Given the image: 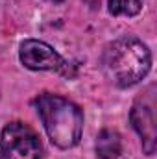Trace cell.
Segmentation results:
<instances>
[{"label":"cell","instance_id":"5b68a950","mask_svg":"<svg viewBox=\"0 0 157 159\" xmlns=\"http://www.w3.org/2000/svg\"><path fill=\"white\" fill-rule=\"evenodd\" d=\"M131 124L135 131L142 139V148L148 156L155 152V143H157V131H155V104L154 100L148 98H139L129 113Z\"/></svg>","mask_w":157,"mask_h":159},{"label":"cell","instance_id":"3957f363","mask_svg":"<svg viewBox=\"0 0 157 159\" xmlns=\"http://www.w3.org/2000/svg\"><path fill=\"white\" fill-rule=\"evenodd\" d=\"M4 159H44V150L35 131L24 122H11L0 137Z\"/></svg>","mask_w":157,"mask_h":159},{"label":"cell","instance_id":"52a82bcc","mask_svg":"<svg viewBox=\"0 0 157 159\" xmlns=\"http://www.w3.org/2000/svg\"><path fill=\"white\" fill-rule=\"evenodd\" d=\"M142 4L144 0H109V13L133 17L142 9Z\"/></svg>","mask_w":157,"mask_h":159},{"label":"cell","instance_id":"7a4b0ae2","mask_svg":"<svg viewBox=\"0 0 157 159\" xmlns=\"http://www.w3.org/2000/svg\"><path fill=\"white\" fill-rule=\"evenodd\" d=\"M39 117L50 141L57 148L76 146L83 129V113L78 106L63 96L43 93L35 100Z\"/></svg>","mask_w":157,"mask_h":159},{"label":"cell","instance_id":"277c9868","mask_svg":"<svg viewBox=\"0 0 157 159\" xmlns=\"http://www.w3.org/2000/svg\"><path fill=\"white\" fill-rule=\"evenodd\" d=\"M19 57H20V63L30 70H54L67 78H72L76 74V65L61 57L50 44L37 39L24 41L20 44Z\"/></svg>","mask_w":157,"mask_h":159},{"label":"cell","instance_id":"8992f818","mask_svg":"<svg viewBox=\"0 0 157 159\" xmlns=\"http://www.w3.org/2000/svg\"><path fill=\"white\" fill-rule=\"evenodd\" d=\"M120 154V135L113 129H102L96 141V157L117 159Z\"/></svg>","mask_w":157,"mask_h":159},{"label":"cell","instance_id":"6da1fadb","mask_svg":"<svg viewBox=\"0 0 157 159\" xmlns=\"http://www.w3.org/2000/svg\"><path fill=\"white\" fill-rule=\"evenodd\" d=\"M105 76L118 87H131L139 83L152 67V54L148 46L133 35L118 37L109 43L102 56Z\"/></svg>","mask_w":157,"mask_h":159}]
</instances>
